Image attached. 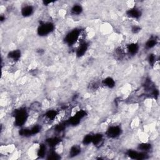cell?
<instances>
[{"label":"cell","instance_id":"6da1fadb","mask_svg":"<svg viewBox=\"0 0 160 160\" xmlns=\"http://www.w3.org/2000/svg\"><path fill=\"white\" fill-rule=\"evenodd\" d=\"M28 114L26 113V111L21 109L18 110L15 113V124L17 126H22L26 123L27 120Z\"/></svg>","mask_w":160,"mask_h":160},{"label":"cell","instance_id":"7a4b0ae2","mask_svg":"<svg viewBox=\"0 0 160 160\" xmlns=\"http://www.w3.org/2000/svg\"><path fill=\"white\" fill-rule=\"evenodd\" d=\"M54 29V25L51 23H43L40 25L38 29V33L40 36H45Z\"/></svg>","mask_w":160,"mask_h":160},{"label":"cell","instance_id":"3957f363","mask_svg":"<svg viewBox=\"0 0 160 160\" xmlns=\"http://www.w3.org/2000/svg\"><path fill=\"white\" fill-rule=\"evenodd\" d=\"M80 33H81V32H80L79 30H73L72 32H71L69 33H68L67 34V36H66V41L70 44H73L76 41H78Z\"/></svg>","mask_w":160,"mask_h":160},{"label":"cell","instance_id":"277c9868","mask_svg":"<svg viewBox=\"0 0 160 160\" xmlns=\"http://www.w3.org/2000/svg\"><path fill=\"white\" fill-rule=\"evenodd\" d=\"M121 129L118 126H113L109 127L106 131V136L109 138H115L121 135Z\"/></svg>","mask_w":160,"mask_h":160},{"label":"cell","instance_id":"5b68a950","mask_svg":"<svg viewBox=\"0 0 160 160\" xmlns=\"http://www.w3.org/2000/svg\"><path fill=\"white\" fill-rule=\"evenodd\" d=\"M127 15L131 18L138 19L141 16V11L139 9L133 7L127 11Z\"/></svg>","mask_w":160,"mask_h":160},{"label":"cell","instance_id":"8992f818","mask_svg":"<svg viewBox=\"0 0 160 160\" xmlns=\"http://www.w3.org/2000/svg\"><path fill=\"white\" fill-rule=\"evenodd\" d=\"M46 143L51 148H55L58 145L61 143V140L58 137L50 138L46 140Z\"/></svg>","mask_w":160,"mask_h":160},{"label":"cell","instance_id":"52a82bcc","mask_svg":"<svg viewBox=\"0 0 160 160\" xmlns=\"http://www.w3.org/2000/svg\"><path fill=\"white\" fill-rule=\"evenodd\" d=\"M88 49V44L85 42L81 43L80 44L79 48H78L77 51H76V55L78 57H81L83 56L84 53H86V50Z\"/></svg>","mask_w":160,"mask_h":160},{"label":"cell","instance_id":"ba28073f","mask_svg":"<svg viewBox=\"0 0 160 160\" xmlns=\"http://www.w3.org/2000/svg\"><path fill=\"white\" fill-rule=\"evenodd\" d=\"M138 50H139V46L138 45V44L135 43L129 44L127 47L128 52L131 55H134L136 54L137 52L138 51Z\"/></svg>","mask_w":160,"mask_h":160},{"label":"cell","instance_id":"9c48e42d","mask_svg":"<svg viewBox=\"0 0 160 160\" xmlns=\"http://www.w3.org/2000/svg\"><path fill=\"white\" fill-rule=\"evenodd\" d=\"M21 56V52L19 50H13L11 52H10L8 53V58L11 59L14 61H18L20 58Z\"/></svg>","mask_w":160,"mask_h":160},{"label":"cell","instance_id":"30bf717a","mask_svg":"<svg viewBox=\"0 0 160 160\" xmlns=\"http://www.w3.org/2000/svg\"><path fill=\"white\" fill-rule=\"evenodd\" d=\"M103 142V136L101 134H96L93 135L92 143L95 146H99L102 145Z\"/></svg>","mask_w":160,"mask_h":160},{"label":"cell","instance_id":"8fae6325","mask_svg":"<svg viewBox=\"0 0 160 160\" xmlns=\"http://www.w3.org/2000/svg\"><path fill=\"white\" fill-rule=\"evenodd\" d=\"M80 153H81V147L79 145H74L72 146L69 151V156H76Z\"/></svg>","mask_w":160,"mask_h":160},{"label":"cell","instance_id":"7c38bea8","mask_svg":"<svg viewBox=\"0 0 160 160\" xmlns=\"http://www.w3.org/2000/svg\"><path fill=\"white\" fill-rule=\"evenodd\" d=\"M33 12V8L32 6H26L22 8L21 14L23 16L28 17L32 14Z\"/></svg>","mask_w":160,"mask_h":160},{"label":"cell","instance_id":"4fadbf2b","mask_svg":"<svg viewBox=\"0 0 160 160\" xmlns=\"http://www.w3.org/2000/svg\"><path fill=\"white\" fill-rule=\"evenodd\" d=\"M58 112L55 110L48 111L45 114V117L50 120V121L55 120V119L58 118Z\"/></svg>","mask_w":160,"mask_h":160},{"label":"cell","instance_id":"5bb4252c","mask_svg":"<svg viewBox=\"0 0 160 160\" xmlns=\"http://www.w3.org/2000/svg\"><path fill=\"white\" fill-rule=\"evenodd\" d=\"M138 148L142 152H147L148 151H149L152 148V145L149 143H148L147 142H142L141 144L138 145Z\"/></svg>","mask_w":160,"mask_h":160},{"label":"cell","instance_id":"9a60e30c","mask_svg":"<svg viewBox=\"0 0 160 160\" xmlns=\"http://www.w3.org/2000/svg\"><path fill=\"white\" fill-rule=\"evenodd\" d=\"M46 145L44 144L39 145L38 149V153H37L38 156L39 158H43L46 155Z\"/></svg>","mask_w":160,"mask_h":160},{"label":"cell","instance_id":"2e32d148","mask_svg":"<svg viewBox=\"0 0 160 160\" xmlns=\"http://www.w3.org/2000/svg\"><path fill=\"white\" fill-rule=\"evenodd\" d=\"M103 84L104 86H105L106 87H108L109 88H113L114 86L115 81H114V80L113 78L108 77V78H105L103 80Z\"/></svg>","mask_w":160,"mask_h":160},{"label":"cell","instance_id":"e0dca14e","mask_svg":"<svg viewBox=\"0 0 160 160\" xmlns=\"http://www.w3.org/2000/svg\"><path fill=\"white\" fill-rule=\"evenodd\" d=\"M157 44V40L156 38L152 37L149 39L148 40V41L146 43V48L147 49H151L156 46Z\"/></svg>","mask_w":160,"mask_h":160},{"label":"cell","instance_id":"ac0fdd59","mask_svg":"<svg viewBox=\"0 0 160 160\" xmlns=\"http://www.w3.org/2000/svg\"><path fill=\"white\" fill-rule=\"evenodd\" d=\"M83 11V8L81 6L79 5V4H76L74 5L72 9V13L74 15H78L81 13Z\"/></svg>","mask_w":160,"mask_h":160},{"label":"cell","instance_id":"d6986e66","mask_svg":"<svg viewBox=\"0 0 160 160\" xmlns=\"http://www.w3.org/2000/svg\"><path fill=\"white\" fill-rule=\"evenodd\" d=\"M93 137V135H86L85 137L84 138V139H83V144L88 145L89 144H90L91 143H92Z\"/></svg>","mask_w":160,"mask_h":160},{"label":"cell","instance_id":"ffe728a7","mask_svg":"<svg viewBox=\"0 0 160 160\" xmlns=\"http://www.w3.org/2000/svg\"><path fill=\"white\" fill-rule=\"evenodd\" d=\"M40 130H41V127L39 125H34L31 129V132H32V135H36L40 131Z\"/></svg>","mask_w":160,"mask_h":160},{"label":"cell","instance_id":"44dd1931","mask_svg":"<svg viewBox=\"0 0 160 160\" xmlns=\"http://www.w3.org/2000/svg\"><path fill=\"white\" fill-rule=\"evenodd\" d=\"M156 56L154 54H151L149 56V62L150 64H152V66L153 65V64L155 63L156 61Z\"/></svg>","mask_w":160,"mask_h":160},{"label":"cell","instance_id":"7402d4cb","mask_svg":"<svg viewBox=\"0 0 160 160\" xmlns=\"http://www.w3.org/2000/svg\"><path fill=\"white\" fill-rule=\"evenodd\" d=\"M131 31H132L133 33L136 34V33H139L140 32V31H141V28L140 27V26H134L132 28Z\"/></svg>","mask_w":160,"mask_h":160},{"label":"cell","instance_id":"603a6c76","mask_svg":"<svg viewBox=\"0 0 160 160\" xmlns=\"http://www.w3.org/2000/svg\"><path fill=\"white\" fill-rule=\"evenodd\" d=\"M153 67L155 70L159 69V60H156V61H155V63L153 65Z\"/></svg>","mask_w":160,"mask_h":160}]
</instances>
